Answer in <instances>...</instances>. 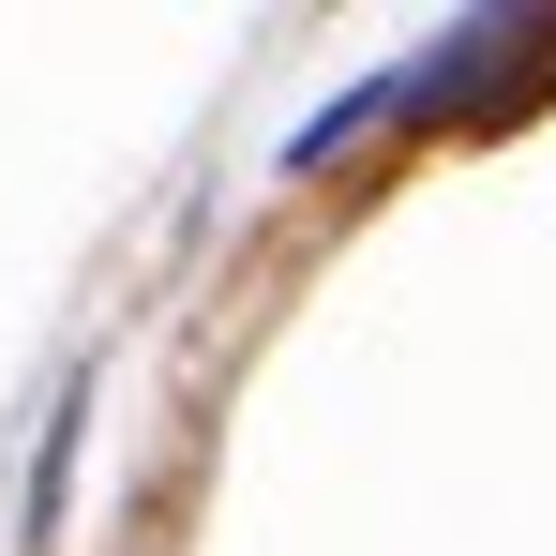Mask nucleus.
Listing matches in <instances>:
<instances>
[{
	"label": "nucleus",
	"mask_w": 556,
	"mask_h": 556,
	"mask_svg": "<svg viewBox=\"0 0 556 556\" xmlns=\"http://www.w3.org/2000/svg\"><path fill=\"white\" fill-rule=\"evenodd\" d=\"M76 421H91V391H61V421H46V452H30V542H46L61 496H76Z\"/></svg>",
	"instance_id": "nucleus-1"
}]
</instances>
